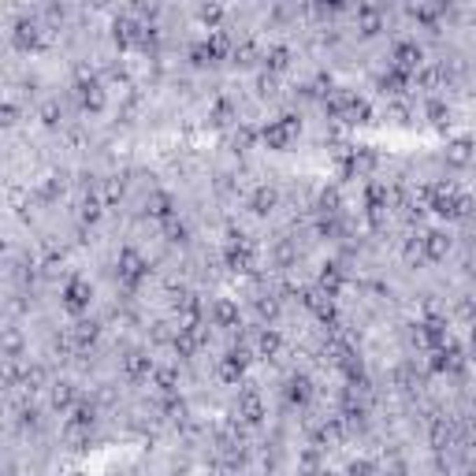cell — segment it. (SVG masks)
<instances>
[{"label": "cell", "instance_id": "25", "mask_svg": "<svg viewBox=\"0 0 476 476\" xmlns=\"http://www.w3.org/2000/svg\"><path fill=\"white\" fill-rule=\"evenodd\" d=\"M279 346H283V339L276 335V331H260V339H257V350L265 354V357H276V354H279Z\"/></svg>", "mask_w": 476, "mask_h": 476}, {"label": "cell", "instance_id": "39", "mask_svg": "<svg viewBox=\"0 0 476 476\" xmlns=\"http://www.w3.org/2000/svg\"><path fill=\"white\" fill-rule=\"evenodd\" d=\"M469 339H472V346H476V324H472V331H469Z\"/></svg>", "mask_w": 476, "mask_h": 476}, {"label": "cell", "instance_id": "4", "mask_svg": "<svg viewBox=\"0 0 476 476\" xmlns=\"http://www.w3.org/2000/svg\"><path fill=\"white\" fill-rule=\"evenodd\" d=\"M391 59H395L391 67H398V71H406V75H413V71L424 64V49H421L416 41H410V38H406V41H398V45H395Z\"/></svg>", "mask_w": 476, "mask_h": 476}, {"label": "cell", "instance_id": "14", "mask_svg": "<svg viewBox=\"0 0 476 476\" xmlns=\"http://www.w3.org/2000/svg\"><path fill=\"white\" fill-rule=\"evenodd\" d=\"M421 242H424V257L428 260H443L450 253V234L447 231H428Z\"/></svg>", "mask_w": 476, "mask_h": 476}, {"label": "cell", "instance_id": "8", "mask_svg": "<svg viewBox=\"0 0 476 476\" xmlns=\"http://www.w3.org/2000/svg\"><path fill=\"white\" fill-rule=\"evenodd\" d=\"M146 216L168 223V220L175 216V197L168 194V190H153V194L146 197Z\"/></svg>", "mask_w": 476, "mask_h": 476}, {"label": "cell", "instance_id": "3", "mask_svg": "<svg viewBox=\"0 0 476 476\" xmlns=\"http://www.w3.org/2000/svg\"><path fill=\"white\" fill-rule=\"evenodd\" d=\"M146 276H149V265H146V260H141L134 249H123V253H119V283H127V287L134 290Z\"/></svg>", "mask_w": 476, "mask_h": 476}, {"label": "cell", "instance_id": "2", "mask_svg": "<svg viewBox=\"0 0 476 476\" xmlns=\"http://www.w3.org/2000/svg\"><path fill=\"white\" fill-rule=\"evenodd\" d=\"M90 302H93V287L82 276H75V279H67V287H64V309L67 313H86L90 309Z\"/></svg>", "mask_w": 476, "mask_h": 476}, {"label": "cell", "instance_id": "42", "mask_svg": "<svg viewBox=\"0 0 476 476\" xmlns=\"http://www.w3.org/2000/svg\"><path fill=\"white\" fill-rule=\"evenodd\" d=\"M465 476H472V472H465Z\"/></svg>", "mask_w": 476, "mask_h": 476}, {"label": "cell", "instance_id": "18", "mask_svg": "<svg viewBox=\"0 0 476 476\" xmlns=\"http://www.w3.org/2000/svg\"><path fill=\"white\" fill-rule=\"evenodd\" d=\"M309 398H313V384H309L305 376H290V384H287V402H290V406H305Z\"/></svg>", "mask_w": 476, "mask_h": 476}, {"label": "cell", "instance_id": "19", "mask_svg": "<svg viewBox=\"0 0 476 476\" xmlns=\"http://www.w3.org/2000/svg\"><path fill=\"white\" fill-rule=\"evenodd\" d=\"M357 30H361L365 38H372V34L384 30V15H379L376 8H361L357 11Z\"/></svg>", "mask_w": 476, "mask_h": 476}, {"label": "cell", "instance_id": "7", "mask_svg": "<svg viewBox=\"0 0 476 476\" xmlns=\"http://www.w3.org/2000/svg\"><path fill=\"white\" fill-rule=\"evenodd\" d=\"M223 257H227V265L234 272H249V268H253V246L246 242V234H234L227 242V253H223Z\"/></svg>", "mask_w": 476, "mask_h": 476}, {"label": "cell", "instance_id": "30", "mask_svg": "<svg viewBox=\"0 0 476 476\" xmlns=\"http://www.w3.org/2000/svg\"><path fill=\"white\" fill-rule=\"evenodd\" d=\"M212 123H231V101H216V108H212Z\"/></svg>", "mask_w": 476, "mask_h": 476}, {"label": "cell", "instance_id": "16", "mask_svg": "<svg viewBox=\"0 0 476 476\" xmlns=\"http://www.w3.org/2000/svg\"><path fill=\"white\" fill-rule=\"evenodd\" d=\"M472 138H454L447 146V164H454V168H465V164L472 160Z\"/></svg>", "mask_w": 476, "mask_h": 476}, {"label": "cell", "instance_id": "27", "mask_svg": "<svg viewBox=\"0 0 476 476\" xmlns=\"http://www.w3.org/2000/svg\"><path fill=\"white\" fill-rule=\"evenodd\" d=\"M424 112L432 115V123H447V119H450V108H447L443 101H435V97H432V101L424 104Z\"/></svg>", "mask_w": 476, "mask_h": 476}, {"label": "cell", "instance_id": "15", "mask_svg": "<svg viewBox=\"0 0 476 476\" xmlns=\"http://www.w3.org/2000/svg\"><path fill=\"white\" fill-rule=\"evenodd\" d=\"M279 205V194H276V186H257L253 190V197H249V209L257 212V216H268L272 209Z\"/></svg>", "mask_w": 476, "mask_h": 476}, {"label": "cell", "instance_id": "17", "mask_svg": "<svg viewBox=\"0 0 476 476\" xmlns=\"http://www.w3.org/2000/svg\"><path fill=\"white\" fill-rule=\"evenodd\" d=\"M223 52H227V38H223V34H216L212 41H201V45H197L194 59H197V64H212V59H220Z\"/></svg>", "mask_w": 476, "mask_h": 476}, {"label": "cell", "instance_id": "11", "mask_svg": "<svg viewBox=\"0 0 476 476\" xmlns=\"http://www.w3.org/2000/svg\"><path fill=\"white\" fill-rule=\"evenodd\" d=\"M209 320L216 328H238V305L231 302V298H216L209 309Z\"/></svg>", "mask_w": 476, "mask_h": 476}, {"label": "cell", "instance_id": "32", "mask_svg": "<svg viewBox=\"0 0 476 476\" xmlns=\"http://www.w3.org/2000/svg\"><path fill=\"white\" fill-rule=\"evenodd\" d=\"M257 313L265 316V320H272V316L279 313V302H276V298H260V302H257Z\"/></svg>", "mask_w": 476, "mask_h": 476}, {"label": "cell", "instance_id": "31", "mask_svg": "<svg viewBox=\"0 0 476 476\" xmlns=\"http://www.w3.org/2000/svg\"><path fill=\"white\" fill-rule=\"evenodd\" d=\"M119 197H123V183H119V178H108V183H104V201L115 205Z\"/></svg>", "mask_w": 476, "mask_h": 476}, {"label": "cell", "instance_id": "26", "mask_svg": "<svg viewBox=\"0 0 476 476\" xmlns=\"http://www.w3.org/2000/svg\"><path fill=\"white\" fill-rule=\"evenodd\" d=\"M164 234H168V242H186V234H190V227H186V223L183 220H168V223H164Z\"/></svg>", "mask_w": 476, "mask_h": 476}, {"label": "cell", "instance_id": "28", "mask_svg": "<svg viewBox=\"0 0 476 476\" xmlns=\"http://www.w3.org/2000/svg\"><path fill=\"white\" fill-rule=\"evenodd\" d=\"M82 220H86V223H97V220H101V201H97V197H86V201H82Z\"/></svg>", "mask_w": 476, "mask_h": 476}, {"label": "cell", "instance_id": "9", "mask_svg": "<svg viewBox=\"0 0 476 476\" xmlns=\"http://www.w3.org/2000/svg\"><path fill=\"white\" fill-rule=\"evenodd\" d=\"M238 416H242L246 424H260V421H265V402H260V395L253 387H246L242 395H238Z\"/></svg>", "mask_w": 476, "mask_h": 476}, {"label": "cell", "instance_id": "12", "mask_svg": "<svg viewBox=\"0 0 476 476\" xmlns=\"http://www.w3.org/2000/svg\"><path fill=\"white\" fill-rule=\"evenodd\" d=\"M97 335H101V324H93V320H78V324L67 331V342L75 350H86L90 342H97Z\"/></svg>", "mask_w": 476, "mask_h": 476}, {"label": "cell", "instance_id": "6", "mask_svg": "<svg viewBox=\"0 0 476 476\" xmlns=\"http://www.w3.org/2000/svg\"><path fill=\"white\" fill-rule=\"evenodd\" d=\"M112 38L119 49H134V45L146 41V27H138L134 19H115L112 22Z\"/></svg>", "mask_w": 476, "mask_h": 476}, {"label": "cell", "instance_id": "37", "mask_svg": "<svg viewBox=\"0 0 476 476\" xmlns=\"http://www.w3.org/2000/svg\"><path fill=\"white\" fill-rule=\"evenodd\" d=\"M197 15H201V22H220V15H223V11H220V8H201Z\"/></svg>", "mask_w": 476, "mask_h": 476}, {"label": "cell", "instance_id": "1", "mask_svg": "<svg viewBox=\"0 0 476 476\" xmlns=\"http://www.w3.org/2000/svg\"><path fill=\"white\" fill-rule=\"evenodd\" d=\"M298 134H302V119H298V115H279V119H272V123L260 130V138H265L268 149H287Z\"/></svg>", "mask_w": 476, "mask_h": 476}, {"label": "cell", "instance_id": "41", "mask_svg": "<svg viewBox=\"0 0 476 476\" xmlns=\"http://www.w3.org/2000/svg\"><path fill=\"white\" fill-rule=\"evenodd\" d=\"M472 27H476V11H472Z\"/></svg>", "mask_w": 476, "mask_h": 476}, {"label": "cell", "instance_id": "22", "mask_svg": "<svg viewBox=\"0 0 476 476\" xmlns=\"http://www.w3.org/2000/svg\"><path fill=\"white\" fill-rule=\"evenodd\" d=\"M265 64H268V71H272V75H279V71H287V67H290V49H287V45H272V49L265 52Z\"/></svg>", "mask_w": 476, "mask_h": 476}, {"label": "cell", "instance_id": "23", "mask_svg": "<svg viewBox=\"0 0 476 476\" xmlns=\"http://www.w3.org/2000/svg\"><path fill=\"white\" fill-rule=\"evenodd\" d=\"M75 402H78L75 384H52V406H56V410H71Z\"/></svg>", "mask_w": 476, "mask_h": 476}, {"label": "cell", "instance_id": "34", "mask_svg": "<svg viewBox=\"0 0 476 476\" xmlns=\"http://www.w3.org/2000/svg\"><path fill=\"white\" fill-rule=\"evenodd\" d=\"M41 123H45V127H56V123H59V104H56V101H49V104L41 108Z\"/></svg>", "mask_w": 476, "mask_h": 476}, {"label": "cell", "instance_id": "35", "mask_svg": "<svg viewBox=\"0 0 476 476\" xmlns=\"http://www.w3.org/2000/svg\"><path fill=\"white\" fill-rule=\"evenodd\" d=\"M157 384H160V391H175V368H160Z\"/></svg>", "mask_w": 476, "mask_h": 476}, {"label": "cell", "instance_id": "38", "mask_svg": "<svg viewBox=\"0 0 476 476\" xmlns=\"http://www.w3.org/2000/svg\"><path fill=\"white\" fill-rule=\"evenodd\" d=\"M384 476H406V465H402V461H395L391 469H384Z\"/></svg>", "mask_w": 476, "mask_h": 476}, {"label": "cell", "instance_id": "24", "mask_svg": "<svg viewBox=\"0 0 476 476\" xmlns=\"http://www.w3.org/2000/svg\"><path fill=\"white\" fill-rule=\"evenodd\" d=\"M406 82H410V75H406V71H398V67H391V71H387V75H384V78H379V86H384L387 93H402V86H406Z\"/></svg>", "mask_w": 476, "mask_h": 476}, {"label": "cell", "instance_id": "33", "mask_svg": "<svg viewBox=\"0 0 476 476\" xmlns=\"http://www.w3.org/2000/svg\"><path fill=\"white\" fill-rule=\"evenodd\" d=\"M257 93H260V97H272V93H276V75H272V71L257 78Z\"/></svg>", "mask_w": 476, "mask_h": 476}, {"label": "cell", "instance_id": "36", "mask_svg": "<svg viewBox=\"0 0 476 476\" xmlns=\"http://www.w3.org/2000/svg\"><path fill=\"white\" fill-rule=\"evenodd\" d=\"M350 476H376V472H372V465H368V461H354Z\"/></svg>", "mask_w": 476, "mask_h": 476}, {"label": "cell", "instance_id": "40", "mask_svg": "<svg viewBox=\"0 0 476 476\" xmlns=\"http://www.w3.org/2000/svg\"><path fill=\"white\" fill-rule=\"evenodd\" d=\"M316 476H339V472H316Z\"/></svg>", "mask_w": 476, "mask_h": 476}, {"label": "cell", "instance_id": "20", "mask_svg": "<svg viewBox=\"0 0 476 476\" xmlns=\"http://www.w3.org/2000/svg\"><path fill=\"white\" fill-rule=\"evenodd\" d=\"M320 290H324L328 298H335L342 290V268L339 265H324V268H320Z\"/></svg>", "mask_w": 476, "mask_h": 476}, {"label": "cell", "instance_id": "29", "mask_svg": "<svg viewBox=\"0 0 476 476\" xmlns=\"http://www.w3.org/2000/svg\"><path fill=\"white\" fill-rule=\"evenodd\" d=\"M253 56H257V45H253V41H242V45L234 49V59H238V64H253Z\"/></svg>", "mask_w": 476, "mask_h": 476}, {"label": "cell", "instance_id": "10", "mask_svg": "<svg viewBox=\"0 0 476 476\" xmlns=\"http://www.w3.org/2000/svg\"><path fill=\"white\" fill-rule=\"evenodd\" d=\"M432 368L435 372H458V368H465V357H461L454 342H447V346L432 350Z\"/></svg>", "mask_w": 476, "mask_h": 476}, {"label": "cell", "instance_id": "21", "mask_svg": "<svg viewBox=\"0 0 476 476\" xmlns=\"http://www.w3.org/2000/svg\"><path fill=\"white\" fill-rule=\"evenodd\" d=\"M15 45H19V49H38V45H41V27H38V22H19Z\"/></svg>", "mask_w": 476, "mask_h": 476}, {"label": "cell", "instance_id": "5", "mask_svg": "<svg viewBox=\"0 0 476 476\" xmlns=\"http://www.w3.org/2000/svg\"><path fill=\"white\" fill-rule=\"evenodd\" d=\"M75 97H78V104H82L86 112H101V108H104V86H101V82L93 78V75H90V78H86V75L78 78Z\"/></svg>", "mask_w": 476, "mask_h": 476}, {"label": "cell", "instance_id": "13", "mask_svg": "<svg viewBox=\"0 0 476 476\" xmlns=\"http://www.w3.org/2000/svg\"><path fill=\"white\" fill-rule=\"evenodd\" d=\"M123 372H127V379H146L153 372V357L141 354V350H130L123 357Z\"/></svg>", "mask_w": 476, "mask_h": 476}]
</instances>
